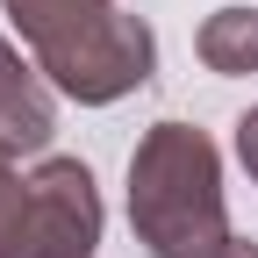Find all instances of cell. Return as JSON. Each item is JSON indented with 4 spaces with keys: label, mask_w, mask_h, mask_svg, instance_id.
<instances>
[{
    "label": "cell",
    "mask_w": 258,
    "mask_h": 258,
    "mask_svg": "<svg viewBox=\"0 0 258 258\" xmlns=\"http://www.w3.org/2000/svg\"><path fill=\"white\" fill-rule=\"evenodd\" d=\"M129 230L151 258H215L230 244L222 208V158L208 129L194 122H151L129 151Z\"/></svg>",
    "instance_id": "cell-1"
},
{
    "label": "cell",
    "mask_w": 258,
    "mask_h": 258,
    "mask_svg": "<svg viewBox=\"0 0 258 258\" xmlns=\"http://www.w3.org/2000/svg\"><path fill=\"white\" fill-rule=\"evenodd\" d=\"M36 72L64 93V101H79V108H108V101L137 93V86L158 72V36H151L144 15H122V8H115L108 22H93L86 36L43 50Z\"/></svg>",
    "instance_id": "cell-2"
},
{
    "label": "cell",
    "mask_w": 258,
    "mask_h": 258,
    "mask_svg": "<svg viewBox=\"0 0 258 258\" xmlns=\"http://www.w3.org/2000/svg\"><path fill=\"white\" fill-rule=\"evenodd\" d=\"M101 186L79 158H43L29 172V230L22 258H93L101 244Z\"/></svg>",
    "instance_id": "cell-3"
},
{
    "label": "cell",
    "mask_w": 258,
    "mask_h": 258,
    "mask_svg": "<svg viewBox=\"0 0 258 258\" xmlns=\"http://www.w3.org/2000/svg\"><path fill=\"white\" fill-rule=\"evenodd\" d=\"M50 137H57L50 79L36 72V57H22L0 36V144L22 158V151H50Z\"/></svg>",
    "instance_id": "cell-4"
},
{
    "label": "cell",
    "mask_w": 258,
    "mask_h": 258,
    "mask_svg": "<svg viewBox=\"0 0 258 258\" xmlns=\"http://www.w3.org/2000/svg\"><path fill=\"white\" fill-rule=\"evenodd\" d=\"M0 8H8V22L22 29L29 57H43V50H57V43L86 36L93 22H108L115 0H0Z\"/></svg>",
    "instance_id": "cell-5"
},
{
    "label": "cell",
    "mask_w": 258,
    "mask_h": 258,
    "mask_svg": "<svg viewBox=\"0 0 258 258\" xmlns=\"http://www.w3.org/2000/svg\"><path fill=\"white\" fill-rule=\"evenodd\" d=\"M194 50L215 79H244L258 72V8H215L201 29H194Z\"/></svg>",
    "instance_id": "cell-6"
},
{
    "label": "cell",
    "mask_w": 258,
    "mask_h": 258,
    "mask_svg": "<svg viewBox=\"0 0 258 258\" xmlns=\"http://www.w3.org/2000/svg\"><path fill=\"white\" fill-rule=\"evenodd\" d=\"M22 230H29V179L15 151L0 144V258H22Z\"/></svg>",
    "instance_id": "cell-7"
},
{
    "label": "cell",
    "mask_w": 258,
    "mask_h": 258,
    "mask_svg": "<svg viewBox=\"0 0 258 258\" xmlns=\"http://www.w3.org/2000/svg\"><path fill=\"white\" fill-rule=\"evenodd\" d=\"M237 158H244V172H251V186H258V108L237 115Z\"/></svg>",
    "instance_id": "cell-8"
},
{
    "label": "cell",
    "mask_w": 258,
    "mask_h": 258,
    "mask_svg": "<svg viewBox=\"0 0 258 258\" xmlns=\"http://www.w3.org/2000/svg\"><path fill=\"white\" fill-rule=\"evenodd\" d=\"M215 258H258V244H251V237H230V244L215 251Z\"/></svg>",
    "instance_id": "cell-9"
}]
</instances>
